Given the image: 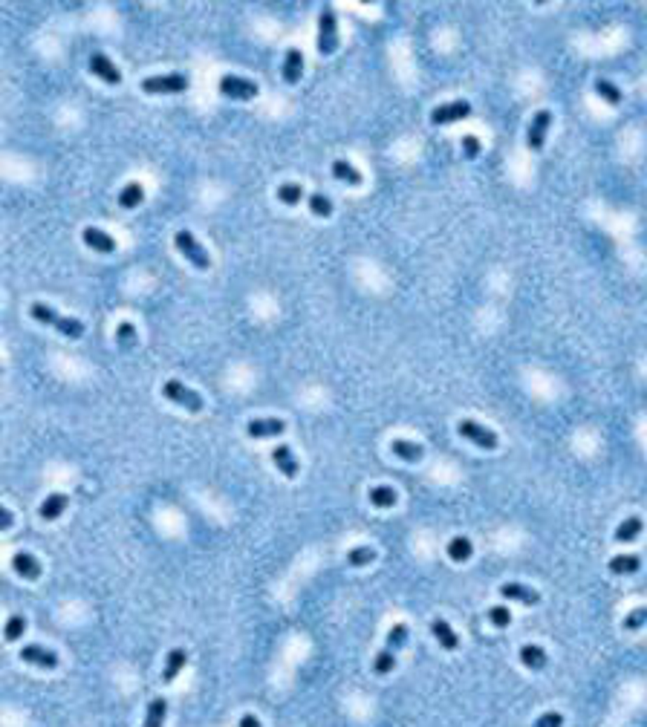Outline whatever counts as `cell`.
<instances>
[{
  "mask_svg": "<svg viewBox=\"0 0 647 727\" xmlns=\"http://www.w3.org/2000/svg\"><path fill=\"white\" fill-rule=\"evenodd\" d=\"M29 314H32L38 324H46V326L58 329L61 335L69 338V341H79V338H84V324H81V321L67 318V314H58L55 309H50L46 303H32V306H29Z\"/></svg>",
  "mask_w": 647,
  "mask_h": 727,
  "instance_id": "obj_1",
  "label": "cell"
},
{
  "mask_svg": "<svg viewBox=\"0 0 647 727\" xmlns=\"http://www.w3.org/2000/svg\"><path fill=\"white\" fill-rule=\"evenodd\" d=\"M162 396H165L168 401H174L177 407H185L188 413H200V410H203V396L194 393L191 387H185V384L177 381V378H171V381L162 384Z\"/></svg>",
  "mask_w": 647,
  "mask_h": 727,
  "instance_id": "obj_2",
  "label": "cell"
},
{
  "mask_svg": "<svg viewBox=\"0 0 647 727\" xmlns=\"http://www.w3.org/2000/svg\"><path fill=\"white\" fill-rule=\"evenodd\" d=\"M174 242H177V249H179V254L194 265V269H200V272H208L211 269V257H208V251L200 246V242L194 240V234L191 231H177V237H174Z\"/></svg>",
  "mask_w": 647,
  "mask_h": 727,
  "instance_id": "obj_3",
  "label": "cell"
},
{
  "mask_svg": "<svg viewBox=\"0 0 647 727\" xmlns=\"http://www.w3.org/2000/svg\"><path fill=\"white\" fill-rule=\"evenodd\" d=\"M335 50H339V18L327 6L318 15V53L332 55Z\"/></svg>",
  "mask_w": 647,
  "mask_h": 727,
  "instance_id": "obj_4",
  "label": "cell"
},
{
  "mask_svg": "<svg viewBox=\"0 0 647 727\" xmlns=\"http://www.w3.org/2000/svg\"><path fill=\"white\" fill-rule=\"evenodd\" d=\"M457 433L463 436V439H468L471 445L483 448V450H494V448L500 445V439H497V433H494V430H489V427H483V424H477V422H471V419H463V422L457 424Z\"/></svg>",
  "mask_w": 647,
  "mask_h": 727,
  "instance_id": "obj_5",
  "label": "cell"
},
{
  "mask_svg": "<svg viewBox=\"0 0 647 727\" xmlns=\"http://www.w3.org/2000/svg\"><path fill=\"white\" fill-rule=\"evenodd\" d=\"M220 92L226 95V99H234V102H252V99H257L260 87L249 78H240V76H223Z\"/></svg>",
  "mask_w": 647,
  "mask_h": 727,
  "instance_id": "obj_6",
  "label": "cell"
},
{
  "mask_svg": "<svg viewBox=\"0 0 647 727\" xmlns=\"http://www.w3.org/2000/svg\"><path fill=\"white\" fill-rule=\"evenodd\" d=\"M142 90L151 92V95H171V92H185L188 90V76H151L142 81Z\"/></svg>",
  "mask_w": 647,
  "mask_h": 727,
  "instance_id": "obj_7",
  "label": "cell"
},
{
  "mask_svg": "<svg viewBox=\"0 0 647 727\" xmlns=\"http://www.w3.org/2000/svg\"><path fill=\"white\" fill-rule=\"evenodd\" d=\"M549 125H552V113L549 110H538L532 125H529V133H526V144H529V151H543V141H546V133H549Z\"/></svg>",
  "mask_w": 647,
  "mask_h": 727,
  "instance_id": "obj_8",
  "label": "cell"
},
{
  "mask_svg": "<svg viewBox=\"0 0 647 727\" xmlns=\"http://www.w3.org/2000/svg\"><path fill=\"white\" fill-rule=\"evenodd\" d=\"M20 661H27L32 667H41V670H55L58 667V656L53 649H46L41 644H27L20 649Z\"/></svg>",
  "mask_w": 647,
  "mask_h": 727,
  "instance_id": "obj_9",
  "label": "cell"
},
{
  "mask_svg": "<svg viewBox=\"0 0 647 727\" xmlns=\"http://www.w3.org/2000/svg\"><path fill=\"white\" fill-rule=\"evenodd\" d=\"M90 72H93L95 78H102L104 84H110V87L122 84V72H118V69H116V64H113L107 55H102V53L90 55Z\"/></svg>",
  "mask_w": 647,
  "mask_h": 727,
  "instance_id": "obj_10",
  "label": "cell"
},
{
  "mask_svg": "<svg viewBox=\"0 0 647 727\" xmlns=\"http://www.w3.org/2000/svg\"><path fill=\"white\" fill-rule=\"evenodd\" d=\"M471 116V104L468 102H451V104H440L434 113H430V121L434 125H451V121H460Z\"/></svg>",
  "mask_w": 647,
  "mask_h": 727,
  "instance_id": "obj_11",
  "label": "cell"
},
{
  "mask_svg": "<svg viewBox=\"0 0 647 727\" xmlns=\"http://www.w3.org/2000/svg\"><path fill=\"white\" fill-rule=\"evenodd\" d=\"M246 433L252 439H269V436L286 433V424H283V419H252L246 424Z\"/></svg>",
  "mask_w": 647,
  "mask_h": 727,
  "instance_id": "obj_12",
  "label": "cell"
},
{
  "mask_svg": "<svg viewBox=\"0 0 647 727\" xmlns=\"http://www.w3.org/2000/svg\"><path fill=\"white\" fill-rule=\"evenodd\" d=\"M272 462H275V468L286 476V479H295L298 476V471H301V465H298V456L292 453V448H286V445H280V448H275L272 450Z\"/></svg>",
  "mask_w": 647,
  "mask_h": 727,
  "instance_id": "obj_13",
  "label": "cell"
},
{
  "mask_svg": "<svg viewBox=\"0 0 647 727\" xmlns=\"http://www.w3.org/2000/svg\"><path fill=\"white\" fill-rule=\"evenodd\" d=\"M81 240H84V246H90L93 251H102V254L116 251V240H113L107 231H102V228L87 226V228L81 231Z\"/></svg>",
  "mask_w": 647,
  "mask_h": 727,
  "instance_id": "obj_14",
  "label": "cell"
},
{
  "mask_svg": "<svg viewBox=\"0 0 647 727\" xmlns=\"http://www.w3.org/2000/svg\"><path fill=\"white\" fill-rule=\"evenodd\" d=\"M500 595L506 597V600H517V603H523V606L540 603V595H538L532 586H523V583H503V586H500Z\"/></svg>",
  "mask_w": 647,
  "mask_h": 727,
  "instance_id": "obj_15",
  "label": "cell"
},
{
  "mask_svg": "<svg viewBox=\"0 0 647 727\" xmlns=\"http://www.w3.org/2000/svg\"><path fill=\"white\" fill-rule=\"evenodd\" d=\"M430 635H434L437 641H440V646L442 649H448V652H454L460 646V638H457V632L451 629V623L445 621V618H434L430 621Z\"/></svg>",
  "mask_w": 647,
  "mask_h": 727,
  "instance_id": "obj_16",
  "label": "cell"
},
{
  "mask_svg": "<svg viewBox=\"0 0 647 727\" xmlns=\"http://www.w3.org/2000/svg\"><path fill=\"white\" fill-rule=\"evenodd\" d=\"M12 569H15L18 577H23V580H38V577H41V563L35 560L29 551H18V554L12 557Z\"/></svg>",
  "mask_w": 647,
  "mask_h": 727,
  "instance_id": "obj_17",
  "label": "cell"
},
{
  "mask_svg": "<svg viewBox=\"0 0 647 727\" xmlns=\"http://www.w3.org/2000/svg\"><path fill=\"white\" fill-rule=\"evenodd\" d=\"M185 664H188V652L185 649H171V652H168L165 670H162V684H174Z\"/></svg>",
  "mask_w": 647,
  "mask_h": 727,
  "instance_id": "obj_18",
  "label": "cell"
},
{
  "mask_svg": "<svg viewBox=\"0 0 647 727\" xmlns=\"http://www.w3.org/2000/svg\"><path fill=\"white\" fill-rule=\"evenodd\" d=\"M67 505H69V497H67V494H50V497L41 502L38 514H41V520L53 522V520H58V517L67 511Z\"/></svg>",
  "mask_w": 647,
  "mask_h": 727,
  "instance_id": "obj_19",
  "label": "cell"
},
{
  "mask_svg": "<svg viewBox=\"0 0 647 727\" xmlns=\"http://www.w3.org/2000/svg\"><path fill=\"white\" fill-rule=\"evenodd\" d=\"M301 72H304V55L301 50H286V58H283V81L286 84H298L301 81Z\"/></svg>",
  "mask_w": 647,
  "mask_h": 727,
  "instance_id": "obj_20",
  "label": "cell"
},
{
  "mask_svg": "<svg viewBox=\"0 0 647 727\" xmlns=\"http://www.w3.org/2000/svg\"><path fill=\"white\" fill-rule=\"evenodd\" d=\"M546 649L543 646H538V644H523L520 646V664L526 667V670H543L546 667Z\"/></svg>",
  "mask_w": 647,
  "mask_h": 727,
  "instance_id": "obj_21",
  "label": "cell"
},
{
  "mask_svg": "<svg viewBox=\"0 0 647 727\" xmlns=\"http://www.w3.org/2000/svg\"><path fill=\"white\" fill-rule=\"evenodd\" d=\"M390 453H396L399 459H404V462H419V459L425 456L422 445L407 442V439H393V442H390Z\"/></svg>",
  "mask_w": 647,
  "mask_h": 727,
  "instance_id": "obj_22",
  "label": "cell"
},
{
  "mask_svg": "<svg viewBox=\"0 0 647 727\" xmlns=\"http://www.w3.org/2000/svg\"><path fill=\"white\" fill-rule=\"evenodd\" d=\"M367 499L376 508H393L399 497H396V491L390 488V485H373V488L367 491Z\"/></svg>",
  "mask_w": 647,
  "mask_h": 727,
  "instance_id": "obj_23",
  "label": "cell"
},
{
  "mask_svg": "<svg viewBox=\"0 0 647 727\" xmlns=\"http://www.w3.org/2000/svg\"><path fill=\"white\" fill-rule=\"evenodd\" d=\"M639 569H641L639 554H615L613 560H610V572H613V574H633V572H639Z\"/></svg>",
  "mask_w": 647,
  "mask_h": 727,
  "instance_id": "obj_24",
  "label": "cell"
},
{
  "mask_svg": "<svg viewBox=\"0 0 647 727\" xmlns=\"http://www.w3.org/2000/svg\"><path fill=\"white\" fill-rule=\"evenodd\" d=\"M471 554H474V546H471L468 537H454V540L448 543V557H451L454 563H465V560H471Z\"/></svg>",
  "mask_w": 647,
  "mask_h": 727,
  "instance_id": "obj_25",
  "label": "cell"
},
{
  "mask_svg": "<svg viewBox=\"0 0 647 727\" xmlns=\"http://www.w3.org/2000/svg\"><path fill=\"white\" fill-rule=\"evenodd\" d=\"M332 176L341 179V182H347V185H362V174H358L347 159H335V162H332Z\"/></svg>",
  "mask_w": 647,
  "mask_h": 727,
  "instance_id": "obj_26",
  "label": "cell"
},
{
  "mask_svg": "<svg viewBox=\"0 0 647 727\" xmlns=\"http://www.w3.org/2000/svg\"><path fill=\"white\" fill-rule=\"evenodd\" d=\"M142 200H145V188L139 182H128L122 191H118V205L122 208H136Z\"/></svg>",
  "mask_w": 647,
  "mask_h": 727,
  "instance_id": "obj_27",
  "label": "cell"
},
{
  "mask_svg": "<svg viewBox=\"0 0 647 727\" xmlns=\"http://www.w3.org/2000/svg\"><path fill=\"white\" fill-rule=\"evenodd\" d=\"M641 528H644V522H641L639 517H627L625 522L615 528V540H618V543H633V540L641 534Z\"/></svg>",
  "mask_w": 647,
  "mask_h": 727,
  "instance_id": "obj_28",
  "label": "cell"
},
{
  "mask_svg": "<svg viewBox=\"0 0 647 727\" xmlns=\"http://www.w3.org/2000/svg\"><path fill=\"white\" fill-rule=\"evenodd\" d=\"M165 716H168V701H165V698H154L151 705H148L145 724H142V727H162V724H165Z\"/></svg>",
  "mask_w": 647,
  "mask_h": 727,
  "instance_id": "obj_29",
  "label": "cell"
},
{
  "mask_svg": "<svg viewBox=\"0 0 647 727\" xmlns=\"http://www.w3.org/2000/svg\"><path fill=\"white\" fill-rule=\"evenodd\" d=\"M373 560H376V551H373L370 546H355V548H350V551H347V563H350L353 569L370 566Z\"/></svg>",
  "mask_w": 647,
  "mask_h": 727,
  "instance_id": "obj_30",
  "label": "cell"
},
{
  "mask_svg": "<svg viewBox=\"0 0 647 727\" xmlns=\"http://www.w3.org/2000/svg\"><path fill=\"white\" fill-rule=\"evenodd\" d=\"M278 200L283 205H298L304 200V188L298 182H283V185H278Z\"/></svg>",
  "mask_w": 647,
  "mask_h": 727,
  "instance_id": "obj_31",
  "label": "cell"
},
{
  "mask_svg": "<svg viewBox=\"0 0 647 727\" xmlns=\"http://www.w3.org/2000/svg\"><path fill=\"white\" fill-rule=\"evenodd\" d=\"M595 92L601 95V99H604L607 104H613V107H615V104H621V99H625V95H621V90H618L615 84L604 81V78H598V81H595Z\"/></svg>",
  "mask_w": 647,
  "mask_h": 727,
  "instance_id": "obj_32",
  "label": "cell"
},
{
  "mask_svg": "<svg viewBox=\"0 0 647 727\" xmlns=\"http://www.w3.org/2000/svg\"><path fill=\"white\" fill-rule=\"evenodd\" d=\"M404 644H407V626H404V623H393V629L388 632V644H385V649L396 656V652H399Z\"/></svg>",
  "mask_w": 647,
  "mask_h": 727,
  "instance_id": "obj_33",
  "label": "cell"
},
{
  "mask_svg": "<svg viewBox=\"0 0 647 727\" xmlns=\"http://www.w3.org/2000/svg\"><path fill=\"white\" fill-rule=\"evenodd\" d=\"M23 632H27V618H23V615H12V618L6 621V626H4V638L12 644V641H18Z\"/></svg>",
  "mask_w": 647,
  "mask_h": 727,
  "instance_id": "obj_34",
  "label": "cell"
},
{
  "mask_svg": "<svg viewBox=\"0 0 647 727\" xmlns=\"http://www.w3.org/2000/svg\"><path fill=\"white\" fill-rule=\"evenodd\" d=\"M116 341H118V347H122V349H130V347L136 344V326H133L130 321L118 324V326H116Z\"/></svg>",
  "mask_w": 647,
  "mask_h": 727,
  "instance_id": "obj_35",
  "label": "cell"
},
{
  "mask_svg": "<svg viewBox=\"0 0 647 727\" xmlns=\"http://www.w3.org/2000/svg\"><path fill=\"white\" fill-rule=\"evenodd\" d=\"M393 667H396V656H393V652H388V649H381L376 656V661H373V672L376 675H388V672H393Z\"/></svg>",
  "mask_w": 647,
  "mask_h": 727,
  "instance_id": "obj_36",
  "label": "cell"
},
{
  "mask_svg": "<svg viewBox=\"0 0 647 727\" xmlns=\"http://www.w3.org/2000/svg\"><path fill=\"white\" fill-rule=\"evenodd\" d=\"M486 618H489V623L497 626V629H506V626L512 623V612L506 609V606H491V609L486 612Z\"/></svg>",
  "mask_w": 647,
  "mask_h": 727,
  "instance_id": "obj_37",
  "label": "cell"
},
{
  "mask_svg": "<svg viewBox=\"0 0 647 727\" xmlns=\"http://www.w3.org/2000/svg\"><path fill=\"white\" fill-rule=\"evenodd\" d=\"M309 211H313L315 216H329L332 214V202L324 197V193H313V197H309Z\"/></svg>",
  "mask_w": 647,
  "mask_h": 727,
  "instance_id": "obj_38",
  "label": "cell"
},
{
  "mask_svg": "<svg viewBox=\"0 0 647 727\" xmlns=\"http://www.w3.org/2000/svg\"><path fill=\"white\" fill-rule=\"evenodd\" d=\"M644 623H647V609H644V606H639V609H633V612L625 618V623H621V626H625L627 632H636V629H641Z\"/></svg>",
  "mask_w": 647,
  "mask_h": 727,
  "instance_id": "obj_39",
  "label": "cell"
},
{
  "mask_svg": "<svg viewBox=\"0 0 647 727\" xmlns=\"http://www.w3.org/2000/svg\"><path fill=\"white\" fill-rule=\"evenodd\" d=\"M532 727H564V716H561V713H555V710H549V713L538 716Z\"/></svg>",
  "mask_w": 647,
  "mask_h": 727,
  "instance_id": "obj_40",
  "label": "cell"
},
{
  "mask_svg": "<svg viewBox=\"0 0 647 727\" xmlns=\"http://www.w3.org/2000/svg\"><path fill=\"white\" fill-rule=\"evenodd\" d=\"M463 153H465V159L480 156V139H477V136H463Z\"/></svg>",
  "mask_w": 647,
  "mask_h": 727,
  "instance_id": "obj_41",
  "label": "cell"
},
{
  "mask_svg": "<svg viewBox=\"0 0 647 727\" xmlns=\"http://www.w3.org/2000/svg\"><path fill=\"white\" fill-rule=\"evenodd\" d=\"M240 727H260V721L254 713H246V716H240Z\"/></svg>",
  "mask_w": 647,
  "mask_h": 727,
  "instance_id": "obj_42",
  "label": "cell"
},
{
  "mask_svg": "<svg viewBox=\"0 0 647 727\" xmlns=\"http://www.w3.org/2000/svg\"><path fill=\"white\" fill-rule=\"evenodd\" d=\"M0 520H4V522H0V528H12V511H9V508L0 511Z\"/></svg>",
  "mask_w": 647,
  "mask_h": 727,
  "instance_id": "obj_43",
  "label": "cell"
}]
</instances>
